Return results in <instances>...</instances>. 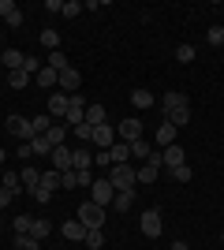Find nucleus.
I'll list each match as a JSON object with an SVG mask.
<instances>
[{
  "label": "nucleus",
  "instance_id": "nucleus-1",
  "mask_svg": "<svg viewBox=\"0 0 224 250\" xmlns=\"http://www.w3.org/2000/svg\"><path fill=\"white\" fill-rule=\"evenodd\" d=\"M105 179H108L116 190H135V183H139V179H135V168H131V161H127V165H112Z\"/></svg>",
  "mask_w": 224,
  "mask_h": 250
},
{
  "label": "nucleus",
  "instance_id": "nucleus-2",
  "mask_svg": "<svg viewBox=\"0 0 224 250\" xmlns=\"http://www.w3.org/2000/svg\"><path fill=\"white\" fill-rule=\"evenodd\" d=\"M112 198H116V187H112L105 176L94 179V187H90V202H94V206H101V209H108V206H112Z\"/></svg>",
  "mask_w": 224,
  "mask_h": 250
},
{
  "label": "nucleus",
  "instance_id": "nucleus-3",
  "mask_svg": "<svg viewBox=\"0 0 224 250\" xmlns=\"http://www.w3.org/2000/svg\"><path fill=\"white\" fill-rule=\"evenodd\" d=\"M4 127H8V135H15L19 142H34V138H38L26 116H8V120H4Z\"/></svg>",
  "mask_w": 224,
  "mask_h": 250
},
{
  "label": "nucleus",
  "instance_id": "nucleus-4",
  "mask_svg": "<svg viewBox=\"0 0 224 250\" xmlns=\"http://www.w3.org/2000/svg\"><path fill=\"white\" fill-rule=\"evenodd\" d=\"M79 220H82L86 228H105V209L94 206V202L86 198L82 206H79Z\"/></svg>",
  "mask_w": 224,
  "mask_h": 250
},
{
  "label": "nucleus",
  "instance_id": "nucleus-5",
  "mask_svg": "<svg viewBox=\"0 0 224 250\" xmlns=\"http://www.w3.org/2000/svg\"><path fill=\"white\" fill-rule=\"evenodd\" d=\"M90 146H97V149H112V146H116V131H112L108 120L94 127V142H90Z\"/></svg>",
  "mask_w": 224,
  "mask_h": 250
},
{
  "label": "nucleus",
  "instance_id": "nucleus-6",
  "mask_svg": "<svg viewBox=\"0 0 224 250\" xmlns=\"http://www.w3.org/2000/svg\"><path fill=\"white\" fill-rule=\"evenodd\" d=\"M139 224H142V235H146V239H157L161 235V209H146L139 217Z\"/></svg>",
  "mask_w": 224,
  "mask_h": 250
},
{
  "label": "nucleus",
  "instance_id": "nucleus-7",
  "mask_svg": "<svg viewBox=\"0 0 224 250\" xmlns=\"http://www.w3.org/2000/svg\"><path fill=\"white\" fill-rule=\"evenodd\" d=\"M120 142H139L142 138V120H135V116H127V120H120Z\"/></svg>",
  "mask_w": 224,
  "mask_h": 250
},
{
  "label": "nucleus",
  "instance_id": "nucleus-8",
  "mask_svg": "<svg viewBox=\"0 0 224 250\" xmlns=\"http://www.w3.org/2000/svg\"><path fill=\"white\" fill-rule=\"evenodd\" d=\"M56 86H60V94L71 97V94H79V86H82V75L75 71V67H64V71H60V83H56Z\"/></svg>",
  "mask_w": 224,
  "mask_h": 250
},
{
  "label": "nucleus",
  "instance_id": "nucleus-9",
  "mask_svg": "<svg viewBox=\"0 0 224 250\" xmlns=\"http://www.w3.org/2000/svg\"><path fill=\"white\" fill-rule=\"evenodd\" d=\"M71 168H75V172H90V168H94V153H90V146L79 142V146L71 149Z\"/></svg>",
  "mask_w": 224,
  "mask_h": 250
},
{
  "label": "nucleus",
  "instance_id": "nucleus-10",
  "mask_svg": "<svg viewBox=\"0 0 224 250\" xmlns=\"http://www.w3.org/2000/svg\"><path fill=\"white\" fill-rule=\"evenodd\" d=\"M161 165H168V172H172V168H180V165H187L183 146H176V142H172V146H164V149H161Z\"/></svg>",
  "mask_w": 224,
  "mask_h": 250
},
{
  "label": "nucleus",
  "instance_id": "nucleus-11",
  "mask_svg": "<svg viewBox=\"0 0 224 250\" xmlns=\"http://www.w3.org/2000/svg\"><path fill=\"white\" fill-rule=\"evenodd\" d=\"M49 161H53V172H71V146H56L53 153H49Z\"/></svg>",
  "mask_w": 224,
  "mask_h": 250
},
{
  "label": "nucleus",
  "instance_id": "nucleus-12",
  "mask_svg": "<svg viewBox=\"0 0 224 250\" xmlns=\"http://www.w3.org/2000/svg\"><path fill=\"white\" fill-rule=\"evenodd\" d=\"M67 104H71V97H67V94H60V90H56V94L49 97V116H53V124L67 116Z\"/></svg>",
  "mask_w": 224,
  "mask_h": 250
},
{
  "label": "nucleus",
  "instance_id": "nucleus-13",
  "mask_svg": "<svg viewBox=\"0 0 224 250\" xmlns=\"http://www.w3.org/2000/svg\"><path fill=\"white\" fill-rule=\"evenodd\" d=\"M187 104H191V97L183 94V90H168V94L161 97V108H164V112H172V108H187Z\"/></svg>",
  "mask_w": 224,
  "mask_h": 250
},
{
  "label": "nucleus",
  "instance_id": "nucleus-14",
  "mask_svg": "<svg viewBox=\"0 0 224 250\" xmlns=\"http://www.w3.org/2000/svg\"><path fill=\"white\" fill-rule=\"evenodd\" d=\"M86 231H90V228H86L82 220H64L60 235H64V239H71V243H82V239H86Z\"/></svg>",
  "mask_w": 224,
  "mask_h": 250
},
{
  "label": "nucleus",
  "instance_id": "nucleus-15",
  "mask_svg": "<svg viewBox=\"0 0 224 250\" xmlns=\"http://www.w3.org/2000/svg\"><path fill=\"white\" fill-rule=\"evenodd\" d=\"M172 142H176V127H172L168 120H164V124L157 127V135H153V146H157V149H164V146H172Z\"/></svg>",
  "mask_w": 224,
  "mask_h": 250
},
{
  "label": "nucleus",
  "instance_id": "nucleus-16",
  "mask_svg": "<svg viewBox=\"0 0 224 250\" xmlns=\"http://www.w3.org/2000/svg\"><path fill=\"white\" fill-rule=\"evenodd\" d=\"M131 104H135V108H142V112H146V108H153V104H157V97L149 94V90H131Z\"/></svg>",
  "mask_w": 224,
  "mask_h": 250
},
{
  "label": "nucleus",
  "instance_id": "nucleus-17",
  "mask_svg": "<svg viewBox=\"0 0 224 250\" xmlns=\"http://www.w3.org/2000/svg\"><path fill=\"white\" fill-rule=\"evenodd\" d=\"M19 179H22V187H26V190H38V187H41V172H38L34 165H26V168H22V172H19Z\"/></svg>",
  "mask_w": 224,
  "mask_h": 250
},
{
  "label": "nucleus",
  "instance_id": "nucleus-18",
  "mask_svg": "<svg viewBox=\"0 0 224 250\" xmlns=\"http://www.w3.org/2000/svg\"><path fill=\"white\" fill-rule=\"evenodd\" d=\"M34 83L41 86V90H53V86L60 83V71H53V67H41V71L34 75Z\"/></svg>",
  "mask_w": 224,
  "mask_h": 250
},
{
  "label": "nucleus",
  "instance_id": "nucleus-19",
  "mask_svg": "<svg viewBox=\"0 0 224 250\" xmlns=\"http://www.w3.org/2000/svg\"><path fill=\"white\" fill-rule=\"evenodd\" d=\"M164 120H168L172 127H187V124H191V104H187V108H172V112H164Z\"/></svg>",
  "mask_w": 224,
  "mask_h": 250
},
{
  "label": "nucleus",
  "instance_id": "nucleus-20",
  "mask_svg": "<svg viewBox=\"0 0 224 250\" xmlns=\"http://www.w3.org/2000/svg\"><path fill=\"white\" fill-rule=\"evenodd\" d=\"M135 206V190H116V198H112V209L116 213H127Z\"/></svg>",
  "mask_w": 224,
  "mask_h": 250
},
{
  "label": "nucleus",
  "instance_id": "nucleus-21",
  "mask_svg": "<svg viewBox=\"0 0 224 250\" xmlns=\"http://www.w3.org/2000/svg\"><path fill=\"white\" fill-rule=\"evenodd\" d=\"M30 83H34V75H26L22 67H19V71H8V86H11V90H26Z\"/></svg>",
  "mask_w": 224,
  "mask_h": 250
},
{
  "label": "nucleus",
  "instance_id": "nucleus-22",
  "mask_svg": "<svg viewBox=\"0 0 224 250\" xmlns=\"http://www.w3.org/2000/svg\"><path fill=\"white\" fill-rule=\"evenodd\" d=\"M127 146H131V157H135V161H142V165H146L149 153H153V146H149L146 138H139V142H127Z\"/></svg>",
  "mask_w": 224,
  "mask_h": 250
},
{
  "label": "nucleus",
  "instance_id": "nucleus-23",
  "mask_svg": "<svg viewBox=\"0 0 224 250\" xmlns=\"http://www.w3.org/2000/svg\"><path fill=\"white\" fill-rule=\"evenodd\" d=\"M108 157H112V165H127L131 161V146L127 142H116V146L108 149Z\"/></svg>",
  "mask_w": 224,
  "mask_h": 250
},
{
  "label": "nucleus",
  "instance_id": "nucleus-24",
  "mask_svg": "<svg viewBox=\"0 0 224 250\" xmlns=\"http://www.w3.org/2000/svg\"><path fill=\"white\" fill-rule=\"evenodd\" d=\"M38 42H41V45H45V49H49V52H60V34H56L53 26H45Z\"/></svg>",
  "mask_w": 224,
  "mask_h": 250
},
{
  "label": "nucleus",
  "instance_id": "nucleus-25",
  "mask_svg": "<svg viewBox=\"0 0 224 250\" xmlns=\"http://www.w3.org/2000/svg\"><path fill=\"white\" fill-rule=\"evenodd\" d=\"M11 228H15V235H30V228H34V217H30V213H19V217L11 220Z\"/></svg>",
  "mask_w": 224,
  "mask_h": 250
},
{
  "label": "nucleus",
  "instance_id": "nucleus-26",
  "mask_svg": "<svg viewBox=\"0 0 224 250\" xmlns=\"http://www.w3.org/2000/svg\"><path fill=\"white\" fill-rule=\"evenodd\" d=\"M0 56H4V67H8V71H19L22 67V52L19 49H4Z\"/></svg>",
  "mask_w": 224,
  "mask_h": 250
},
{
  "label": "nucleus",
  "instance_id": "nucleus-27",
  "mask_svg": "<svg viewBox=\"0 0 224 250\" xmlns=\"http://www.w3.org/2000/svg\"><path fill=\"white\" fill-rule=\"evenodd\" d=\"M86 247H90V250H101V247H105V228H90V231H86Z\"/></svg>",
  "mask_w": 224,
  "mask_h": 250
},
{
  "label": "nucleus",
  "instance_id": "nucleus-28",
  "mask_svg": "<svg viewBox=\"0 0 224 250\" xmlns=\"http://www.w3.org/2000/svg\"><path fill=\"white\" fill-rule=\"evenodd\" d=\"M86 124L90 127L105 124V104H86Z\"/></svg>",
  "mask_w": 224,
  "mask_h": 250
},
{
  "label": "nucleus",
  "instance_id": "nucleus-29",
  "mask_svg": "<svg viewBox=\"0 0 224 250\" xmlns=\"http://www.w3.org/2000/svg\"><path fill=\"white\" fill-rule=\"evenodd\" d=\"M157 172H161L157 165H142V168H135V179H139V183H153V179H157Z\"/></svg>",
  "mask_w": 224,
  "mask_h": 250
},
{
  "label": "nucleus",
  "instance_id": "nucleus-30",
  "mask_svg": "<svg viewBox=\"0 0 224 250\" xmlns=\"http://www.w3.org/2000/svg\"><path fill=\"white\" fill-rule=\"evenodd\" d=\"M49 231H53V224H49V220H38V217H34V228H30V235H34V239H38V243H41V239H49Z\"/></svg>",
  "mask_w": 224,
  "mask_h": 250
},
{
  "label": "nucleus",
  "instance_id": "nucleus-31",
  "mask_svg": "<svg viewBox=\"0 0 224 250\" xmlns=\"http://www.w3.org/2000/svg\"><path fill=\"white\" fill-rule=\"evenodd\" d=\"M45 67H53V71H64V67H71V60H67L64 52H49V63Z\"/></svg>",
  "mask_w": 224,
  "mask_h": 250
},
{
  "label": "nucleus",
  "instance_id": "nucleus-32",
  "mask_svg": "<svg viewBox=\"0 0 224 250\" xmlns=\"http://www.w3.org/2000/svg\"><path fill=\"white\" fill-rule=\"evenodd\" d=\"M30 127H34V135H45V131L53 127V116H49V112H45V116H34Z\"/></svg>",
  "mask_w": 224,
  "mask_h": 250
},
{
  "label": "nucleus",
  "instance_id": "nucleus-33",
  "mask_svg": "<svg viewBox=\"0 0 224 250\" xmlns=\"http://www.w3.org/2000/svg\"><path fill=\"white\" fill-rule=\"evenodd\" d=\"M30 146H34V157H49V153H53V146H49V138H45V135H38Z\"/></svg>",
  "mask_w": 224,
  "mask_h": 250
},
{
  "label": "nucleus",
  "instance_id": "nucleus-34",
  "mask_svg": "<svg viewBox=\"0 0 224 250\" xmlns=\"http://www.w3.org/2000/svg\"><path fill=\"white\" fill-rule=\"evenodd\" d=\"M41 187L53 194V190H60V172H41Z\"/></svg>",
  "mask_w": 224,
  "mask_h": 250
},
{
  "label": "nucleus",
  "instance_id": "nucleus-35",
  "mask_svg": "<svg viewBox=\"0 0 224 250\" xmlns=\"http://www.w3.org/2000/svg\"><path fill=\"white\" fill-rule=\"evenodd\" d=\"M205 45H217V49H224V30H221V26H209V30H205Z\"/></svg>",
  "mask_w": 224,
  "mask_h": 250
},
{
  "label": "nucleus",
  "instance_id": "nucleus-36",
  "mask_svg": "<svg viewBox=\"0 0 224 250\" xmlns=\"http://www.w3.org/2000/svg\"><path fill=\"white\" fill-rule=\"evenodd\" d=\"M15 250H41V243L34 235H15Z\"/></svg>",
  "mask_w": 224,
  "mask_h": 250
},
{
  "label": "nucleus",
  "instance_id": "nucleus-37",
  "mask_svg": "<svg viewBox=\"0 0 224 250\" xmlns=\"http://www.w3.org/2000/svg\"><path fill=\"white\" fill-rule=\"evenodd\" d=\"M60 15H64V19H79V15H82V4H79V0H64V11H60Z\"/></svg>",
  "mask_w": 224,
  "mask_h": 250
},
{
  "label": "nucleus",
  "instance_id": "nucleus-38",
  "mask_svg": "<svg viewBox=\"0 0 224 250\" xmlns=\"http://www.w3.org/2000/svg\"><path fill=\"white\" fill-rule=\"evenodd\" d=\"M191 165H180V168H172V179H176V183H191Z\"/></svg>",
  "mask_w": 224,
  "mask_h": 250
},
{
  "label": "nucleus",
  "instance_id": "nucleus-39",
  "mask_svg": "<svg viewBox=\"0 0 224 250\" xmlns=\"http://www.w3.org/2000/svg\"><path fill=\"white\" fill-rule=\"evenodd\" d=\"M22 71H26V75H38V71H41V60H38V56H22Z\"/></svg>",
  "mask_w": 224,
  "mask_h": 250
},
{
  "label": "nucleus",
  "instance_id": "nucleus-40",
  "mask_svg": "<svg viewBox=\"0 0 224 250\" xmlns=\"http://www.w3.org/2000/svg\"><path fill=\"white\" fill-rule=\"evenodd\" d=\"M176 60H180V63H191L194 60V45H180V49H176Z\"/></svg>",
  "mask_w": 224,
  "mask_h": 250
},
{
  "label": "nucleus",
  "instance_id": "nucleus-41",
  "mask_svg": "<svg viewBox=\"0 0 224 250\" xmlns=\"http://www.w3.org/2000/svg\"><path fill=\"white\" fill-rule=\"evenodd\" d=\"M94 165H101V168H112V157H108V149H97V153H94Z\"/></svg>",
  "mask_w": 224,
  "mask_h": 250
},
{
  "label": "nucleus",
  "instance_id": "nucleus-42",
  "mask_svg": "<svg viewBox=\"0 0 224 250\" xmlns=\"http://www.w3.org/2000/svg\"><path fill=\"white\" fill-rule=\"evenodd\" d=\"M60 187H67V190H71V187H79V176H75V168L60 176Z\"/></svg>",
  "mask_w": 224,
  "mask_h": 250
},
{
  "label": "nucleus",
  "instance_id": "nucleus-43",
  "mask_svg": "<svg viewBox=\"0 0 224 250\" xmlns=\"http://www.w3.org/2000/svg\"><path fill=\"white\" fill-rule=\"evenodd\" d=\"M15 194H19V190H8V187H0V209H8Z\"/></svg>",
  "mask_w": 224,
  "mask_h": 250
},
{
  "label": "nucleus",
  "instance_id": "nucleus-44",
  "mask_svg": "<svg viewBox=\"0 0 224 250\" xmlns=\"http://www.w3.org/2000/svg\"><path fill=\"white\" fill-rule=\"evenodd\" d=\"M4 187H8V190L19 187V172H11V168H8V172H4Z\"/></svg>",
  "mask_w": 224,
  "mask_h": 250
},
{
  "label": "nucleus",
  "instance_id": "nucleus-45",
  "mask_svg": "<svg viewBox=\"0 0 224 250\" xmlns=\"http://www.w3.org/2000/svg\"><path fill=\"white\" fill-rule=\"evenodd\" d=\"M30 198L38 202V206H45V202L53 198V194H49V190H45V187H38V190H30Z\"/></svg>",
  "mask_w": 224,
  "mask_h": 250
},
{
  "label": "nucleus",
  "instance_id": "nucleus-46",
  "mask_svg": "<svg viewBox=\"0 0 224 250\" xmlns=\"http://www.w3.org/2000/svg\"><path fill=\"white\" fill-rule=\"evenodd\" d=\"M15 11H19V8H15V0H0V15H4V19L15 15Z\"/></svg>",
  "mask_w": 224,
  "mask_h": 250
},
{
  "label": "nucleus",
  "instance_id": "nucleus-47",
  "mask_svg": "<svg viewBox=\"0 0 224 250\" xmlns=\"http://www.w3.org/2000/svg\"><path fill=\"white\" fill-rule=\"evenodd\" d=\"M11 26V30H22V11H15V15H8V19H4Z\"/></svg>",
  "mask_w": 224,
  "mask_h": 250
},
{
  "label": "nucleus",
  "instance_id": "nucleus-48",
  "mask_svg": "<svg viewBox=\"0 0 224 250\" xmlns=\"http://www.w3.org/2000/svg\"><path fill=\"white\" fill-rule=\"evenodd\" d=\"M30 157H34V146L30 142H19V161H30Z\"/></svg>",
  "mask_w": 224,
  "mask_h": 250
},
{
  "label": "nucleus",
  "instance_id": "nucleus-49",
  "mask_svg": "<svg viewBox=\"0 0 224 250\" xmlns=\"http://www.w3.org/2000/svg\"><path fill=\"white\" fill-rule=\"evenodd\" d=\"M45 11H56V15H60V11H64V0H45Z\"/></svg>",
  "mask_w": 224,
  "mask_h": 250
},
{
  "label": "nucleus",
  "instance_id": "nucleus-50",
  "mask_svg": "<svg viewBox=\"0 0 224 250\" xmlns=\"http://www.w3.org/2000/svg\"><path fill=\"white\" fill-rule=\"evenodd\" d=\"M168 250H191V247H187V243H183V239H176V243H172Z\"/></svg>",
  "mask_w": 224,
  "mask_h": 250
},
{
  "label": "nucleus",
  "instance_id": "nucleus-51",
  "mask_svg": "<svg viewBox=\"0 0 224 250\" xmlns=\"http://www.w3.org/2000/svg\"><path fill=\"white\" fill-rule=\"evenodd\" d=\"M4 161H8V153H4V146H0V165H4Z\"/></svg>",
  "mask_w": 224,
  "mask_h": 250
},
{
  "label": "nucleus",
  "instance_id": "nucleus-52",
  "mask_svg": "<svg viewBox=\"0 0 224 250\" xmlns=\"http://www.w3.org/2000/svg\"><path fill=\"white\" fill-rule=\"evenodd\" d=\"M0 67H4V56H0Z\"/></svg>",
  "mask_w": 224,
  "mask_h": 250
},
{
  "label": "nucleus",
  "instance_id": "nucleus-53",
  "mask_svg": "<svg viewBox=\"0 0 224 250\" xmlns=\"http://www.w3.org/2000/svg\"><path fill=\"white\" fill-rule=\"evenodd\" d=\"M221 243H224V231H221Z\"/></svg>",
  "mask_w": 224,
  "mask_h": 250
},
{
  "label": "nucleus",
  "instance_id": "nucleus-54",
  "mask_svg": "<svg viewBox=\"0 0 224 250\" xmlns=\"http://www.w3.org/2000/svg\"><path fill=\"white\" fill-rule=\"evenodd\" d=\"M221 30H224V22H221Z\"/></svg>",
  "mask_w": 224,
  "mask_h": 250
}]
</instances>
